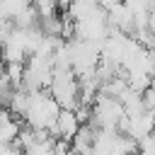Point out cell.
I'll return each instance as SVG.
<instances>
[{
  "mask_svg": "<svg viewBox=\"0 0 155 155\" xmlns=\"http://www.w3.org/2000/svg\"><path fill=\"white\" fill-rule=\"evenodd\" d=\"M61 107L51 99L48 92L44 90H36V92H29V102H27V109H24V119H27V126L34 128V131H46L56 116H58Z\"/></svg>",
  "mask_w": 155,
  "mask_h": 155,
  "instance_id": "1",
  "label": "cell"
},
{
  "mask_svg": "<svg viewBox=\"0 0 155 155\" xmlns=\"http://www.w3.org/2000/svg\"><path fill=\"white\" fill-rule=\"evenodd\" d=\"M78 128H80V124H78V119H75V111H73V109H61L58 116H56V121L46 128V133H48L51 138L70 140V138L78 133Z\"/></svg>",
  "mask_w": 155,
  "mask_h": 155,
  "instance_id": "2",
  "label": "cell"
},
{
  "mask_svg": "<svg viewBox=\"0 0 155 155\" xmlns=\"http://www.w3.org/2000/svg\"><path fill=\"white\" fill-rule=\"evenodd\" d=\"M136 155H155V140H153V133L143 136L136 140Z\"/></svg>",
  "mask_w": 155,
  "mask_h": 155,
  "instance_id": "3",
  "label": "cell"
},
{
  "mask_svg": "<svg viewBox=\"0 0 155 155\" xmlns=\"http://www.w3.org/2000/svg\"><path fill=\"white\" fill-rule=\"evenodd\" d=\"M56 2H58V7H61V10H65V7H68V2H70V0H56Z\"/></svg>",
  "mask_w": 155,
  "mask_h": 155,
  "instance_id": "4",
  "label": "cell"
}]
</instances>
